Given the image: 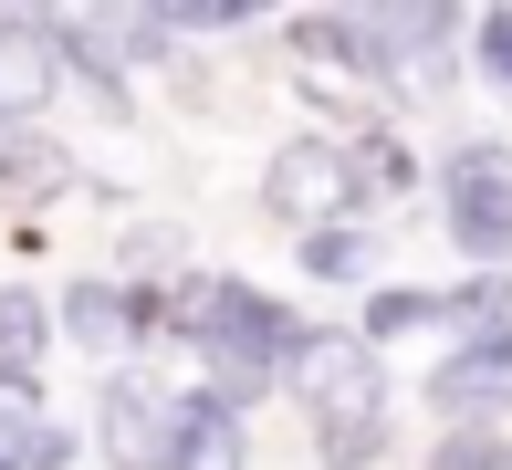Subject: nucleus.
<instances>
[{
	"label": "nucleus",
	"instance_id": "obj_1",
	"mask_svg": "<svg viewBox=\"0 0 512 470\" xmlns=\"http://www.w3.org/2000/svg\"><path fill=\"white\" fill-rule=\"evenodd\" d=\"M168 335L199 345V387L230 397V408H251L262 387H283V356L293 335H304V314H283V303L262 293V282L241 272H199L168 293Z\"/></svg>",
	"mask_w": 512,
	"mask_h": 470
},
{
	"label": "nucleus",
	"instance_id": "obj_2",
	"mask_svg": "<svg viewBox=\"0 0 512 470\" xmlns=\"http://www.w3.org/2000/svg\"><path fill=\"white\" fill-rule=\"evenodd\" d=\"M283 387L304 397L324 470H377V450H387V376H377V345H366L356 324H304L293 356H283Z\"/></svg>",
	"mask_w": 512,
	"mask_h": 470
},
{
	"label": "nucleus",
	"instance_id": "obj_3",
	"mask_svg": "<svg viewBox=\"0 0 512 470\" xmlns=\"http://www.w3.org/2000/svg\"><path fill=\"white\" fill-rule=\"evenodd\" d=\"M439 220H450V241L471 251L481 272L512 262V147L502 136H460L450 157H439Z\"/></svg>",
	"mask_w": 512,
	"mask_h": 470
},
{
	"label": "nucleus",
	"instance_id": "obj_4",
	"mask_svg": "<svg viewBox=\"0 0 512 470\" xmlns=\"http://www.w3.org/2000/svg\"><path fill=\"white\" fill-rule=\"evenodd\" d=\"M262 199L283 209L293 230H356L366 220V188H356V157H345V136H283V157L262 168Z\"/></svg>",
	"mask_w": 512,
	"mask_h": 470
},
{
	"label": "nucleus",
	"instance_id": "obj_5",
	"mask_svg": "<svg viewBox=\"0 0 512 470\" xmlns=\"http://www.w3.org/2000/svg\"><path fill=\"white\" fill-rule=\"evenodd\" d=\"M429 408L439 429H481V418H512V314L450 335V356L429 366Z\"/></svg>",
	"mask_w": 512,
	"mask_h": 470
},
{
	"label": "nucleus",
	"instance_id": "obj_6",
	"mask_svg": "<svg viewBox=\"0 0 512 470\" xmlns=\"http://www.w3.org/2000/svg\"><path fill=\"white\" fill-rule=\"evenodd\" d=\"M53 335L95 345V356H126V345L168 335V293H147V282H74L53 303Z\"/></svg>",
	"mask_w": 512,
	"mask_h": 470
},
{
	"label": "nucleus",
	"instance_id": "obj_7",
	"mask_svg": "<svg viewBox=\"0 0 512 470\" xmlns=\"http://www.w3.org/2000/svg\"><path fill=\"white\" fill-rule=\"evenodd\" d=\"M168 439H178V397H157L147 376L115 366L105 397H95V450L115 470H168Z\"/></svg>",
	"mask_w": 512,
	"mask_h": 470
},
{
	"label": "nucleus",
	"instance_id": "obj_8",
	"mask_svg": "<svg viewBox=\"0 0 512 470\" xmlns=\"http://www.w3.org/2000/svg\"><path fill=\"white\" fill-rule=\"evenodd\" d=\"M283 42L304 53V94H324V105H345L356 126L377 115V74H366V53L345 42V21H335V11H304V21H283Z\"/></svg>",
	"mask_w": 512,
	"mask_h": 470
},
{
	"label": "nucleus",
	"instance_id": "obj_9",
	"mask_svg": "<svg viewBox=\"0 0 512 470\" xmlns=\"http://www.w3.org/2000/svg\"><path fill=\"white\" fill-rule=\"evenodd\" d=\"M168 470H251L241 408H230V397H209V387H189V397H178V439H168Z\"/></svg>",
	"mask_w": 512,
	"mask_h": 470
},
{
	"label": "nucleus",
	"instance_id": "obj_10",
	"mask_svg": "<svg viewBox=\"0 0 512 470\" xmlns=\"http://www.w3.org/2000/svg\"><path fill=\"white\" fill-rule=\"evenodd\" d=\"M42 356H53V293L11 282L0 293V397H42Z\"/></svg>",
	"mask_w": 512,
	"mask_h": 470
},
{
	"label": "nucleus",
	"instance_id": "obj_11",
	"mask_svg": "<svg viewBox=\"0 0 512 470\" xmlns=\"http://www.w3.org/2000/svg\"><path fill=\"white\" fill-rule=\"evenodd\" d=\"M74 178H84V168H74V147H63V136H42L32 115H11V126H0V188H11V199H63Z\"/></svg>",
	"mask_w": 512,
	"mask_h": 470
},
{
	"label": "nucleus",
	"instance_id": "obj_12",
	"mask_svg": "<svg viewBox=\"0 0 512 470\" xmlns=\"http://www.w3.org/2000/svg\"><path fill=\"white\" fill-rule=\"evenodd\" d=\"M74 439L42 418V397H0V470H63Z\"/></svg>",
	"mask_w": 512,
	"mask_h": 470
},
{
	"label": "nucleus",
	"instance_id": "obj_13",
	"mask_svg": "<svg viewBox=\"0 0 512 470\" xmlns=\"http://www.w3.org/2000/svg\"><path fill=\"white\" fill-rule=\"evenodd\" d=\"M345 157H356V188H366V209H377V199H398V188L418 178V157H408L387 126H356V136H345Z\"/></svg>",
	"mask_w": 512,
	"mask_h": 470
},
{
	"label": "nucleus",
	"instance_id": "obj_14",
	"mask_svg": "<svg viewBox=\"0 0 512 470\" xmlns=\"http://www.w3.org/2000/svg\"><path fill=\"white\" fill-rule=\"evenodd\" d=\"M429 470H512V418H481V429H439Z\"/></svg>",
	"mask_w": 512,
	"mask_h": 470
},
{
	"label": "nucleus",
	"instance_id": "obj_15",
	"mask_svg": "<svg viewBox=\"0 0 512 470\" xmlns=\"http://www.w3.org/2000/svg\"><path fill=\"white\" fill-rule=\"evenodd\" d=\"M366 262H377L366 220H356V230H314V241H304V272H314V282H366Z\"/></svg>",
	"mask_w": 512,
	"mask_h": 470
},
{
	"label": "nucleus",
	"instance_id": "obj_16",
	"mask_svg": "<svg viewBox=\"0 0 512 470\" xmlns=\"http://www.w3.org/2000/svg\"><path fill=\"white\" fill-rule=\"evenodd\" d=\"M471 63H481V84H502V94H512V0L471 21Z\"/></svg>",
	"mask_w": 512,
	"mask_h": 470
}]
</instances>
